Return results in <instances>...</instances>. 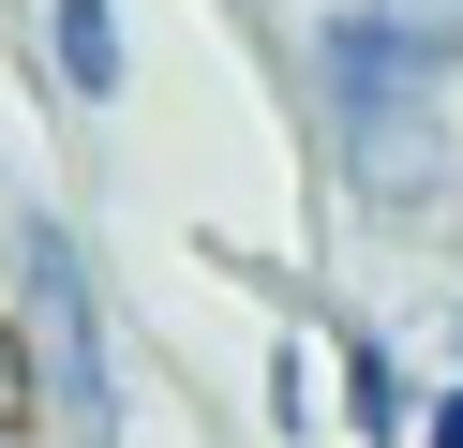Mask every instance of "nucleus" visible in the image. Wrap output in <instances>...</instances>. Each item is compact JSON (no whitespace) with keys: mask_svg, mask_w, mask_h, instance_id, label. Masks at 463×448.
I'll return each mask as SVG.
<instances>
[{"mask_svg":"<svg viewBox=\"0 0 463 448\" xmlns=\"http://www.w3.org/2000/svg\"><path fill=\"white\" fill-rule=\"evenodd\" d=\"M15 404H31V344L0 329V434H15Z\"/></svg>","mask_w":463,"mask_h":448,"instance_id":"nucleus-5","label":"nucleus"},{"mask_svg":"<svg viewBox=\"0 0 463 448\" xmlns=\"http://www.w3.org/2000/svg\"><path fill=\"white\" fill-rule=\"evenodd\" d=\"M344 418H359V434H403V418H419V388H403V358H389V344H359V374H344Z\"/></svg>","mask_w":463,"mask_h":448,"instance_id":"nucleus-4","label":"nucleus"},{"mask_svg":"<svg viewBox=\"0 0 463 448\" xmlns=\"http://www.w3.org/2000/svg\"><path fill=\"white\" fill-rule=\"evenodd\" d=\"M419 434H433V448H463V388H449V404H433V418H419Z\"/></svg>","mask_w":463,"mask_h":448,"instance_id":"nucleus-6","label":"nucleus"},{"mask_svg":"<svg viewBox=\"0 0 463 448\" xmlns=\"http://www.w3.org/2000/svg\"><path fill=\"white\" fill-rule=\"evenodd\" d=\"M45 60H61V90H75V105H120V75H135L120 0H45Z\"/></svg>","mask_w":463,"mask_h":448,"instance_id":"nucleus-3","label":"nucleus"},{"mask_svg":"<svg viewBox=\"0 0 463 448\" xmlns=\"http://www.w3.org/2000/svg\"><path fill=\"white\" fill-rule=\"evenodd\" d=\"M0 448H15V434H0Z\"/></svg>","mask_w":463,"mask_h":448,"instance_id":"nucleus-7","label":"nucleus"},{"mask_svg":"<svg viewBox=\"0 0 463 448\" xmlns=\"http://www.w3.org/2000/svg\"><path fill=\"white\" fill-rule=\"evenodd\" d=\"M15 269H31V329L15 344H45V404L75 418V434H120V388H105V314H90V269H75V224H15Z\"/></svg>","mask_w":463,"mask_h":448,"instance_id":"nucleus-2","label":"nucleus"},{"mask_svg":"<svg viewBox=\"0 0 463 448\" xmlns=\"http://www.w3.org/2000/svg\"><path fill=\"white\" fill-rule=\"evenodd\" d=\"M449 75H463V15L449 0H344L314 30V105L359 195H433L449 179Z\"/></svg>","mask_w":463,"mask_h":448,"instance_id":"nucleus-1","label":"nucleus"}]
</instances>
